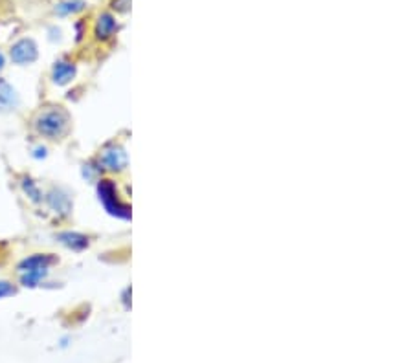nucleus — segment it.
<instances>
[{
  "label": "nucleus",
  "mask_w": 413,
  "mask_h": 363,
  "mask_svg": "<svg viewBox=\"0 0 413 363\" xmlns=\"http://www.w3.org/2000/svg\"><path fill=\"white\" fill-rule=\"evenodd\" d=\"M33 125H36V131L41 136H44V138L61 140V138L66 136L68 129H70V116L66 114L61 107H52V109L39 112Z\"/></svg>",
  "instance_id": "nucleus-1"
},
{
  "label": "nucleus",
  "mask_w": 413,
  "mask_h": 363,
  "mask_svg": "<svg viewBox=\"0 0 413 363\" xmlns=\"http://www.w3.org/2000/svg\"><path fill=\"white\" fill-rule=\"evenodd\" d=\"M97 195H100V200H102V204L110 215L119 217V219H129L131 217V210H129L127 204L119 200L118 189H116V185L110 180H102L100 182Z\"/></svg>",
  "instance_id": "nucleus-2"
},
{
  "label": "nucleus",
  "mask_w": 413,
  "mask_h": 363,
  "mask_svg": "<svg viewBox=\"0 0 413 363\" xmlns=\"http://www.w3.org/2000/svg\"><path fill=\"white\" fill-rule=\"evenodd\" d=\"M37 55H39V48H37V43L30 37L26 39H18L17 43L9 48V58L15 65L26 66L31 63L37 61Z\"/></svg>",
  "instance_id": "nucleus-3"
},
{
  "label": "nucleus",
  "mask_w": 413,
  "mask_h": 363,
  "mask_svg": "<svg viewBox=\"0 0 413 363\" xmlns=\"http://www.w3.org/2000/svg\"><path fill=\"white\" fill-rule=\"evenodd\" d=\"M100 163L103 166V169L107 171H122L127 166V154L122 147H116V145H110L107 149H103L102 156H100Z\"/></svg>",
  "instance_id": "nucleus-4"
},
{
  "label": "nucleus",
  "mask_w": 413,
  "mask_h": 363,
  "mask_svg": "<svg viewBox=\"0 0 413 363\" xmlns=\"http://www.w3.org/2000/svg\"><path fill=\"white\" fill-rule=\"evenodd\" d=\"M46 204H48V207L53 213L61 215V217L70 215L72 211V200L70 197H68V193H65L59 188L50 189L48 195H46Z\"/></svg>",
  "instance_id": "nucleus-5"
},
{
  "label": "nucleus",
  "mask_w": 413,
  "mask_h": 363,
  "mask_svg": "<svg viewBox=\"0 0 413 363\" xmlns=\"http://www.w3.org/2000/svg\"><path fill=\"white\" fill-rule=\"evenodd\" d=\"M55 264V257L50 254H36L31 255V257L22 259L21 263H18L17 270L21 271H30V270H50V266Z\"/></svg>",
  "instance_id": "nucleus-6"
},
{
  "label": "nucleus",
  "mask_w": 413,
  "mask_h": 363,
  "mask_svg": "<svg viewBox=\"0 0 413 363\" xmlns=\"http://www.w3.org/2000/svg\"><path fill=\"white\" fill-rule=\"evenodd\" d=\"M21 103L18 94L6 79L0 77V112H11Z\"/></svg>",
  "instance_id": "nucleus-7"
},
{
  "label": "nucleus",
  "mask_w": 413,
  "mask_h": 363,
  "mask_svg": "<svg viewBox=\"0 0 413 363\" xmlns=\"http://www.w3.org/2000/svg\"><path fill=\"white\" fill-rule=\"evenodd\" d=\"M116 30H118V22L110 13H102L97 17L96 26H94V36L97 40H109L110 37L114 36Z\"/></svg>",
  "instance_id": "nucleus-8"
},
{
  "label": "nucleus",
  "mask_w": 413,
  "mask_h": 363,
  "mask_svg": "<svg viewBox=\"0 0 413 363\" xmlns=\"http://www.w3.org/2000/svg\"><path fill=\"white\" fill-rule=\"evenodd\" d=\"M75 77V66L68 61H58L52 68V79L53 83L63 87V85H68L72 79Z\"/></svg>",
  "instance_id": "nucleus-9"
},
{
  "label": "nucleus",
  "mask_w": 413,
  "mask_h": 363,
  "mask_svg": "<svg viewBox=\"0 0 413 363\" xmlns=\"http://www.w3.org/2000/svg\"><path fill=\"white\" fill-rule=\"evenodd\" d=\"M58 242H61L63 246H66L68 249H74V251H81V249L88 248V239L81 233L75 232H63L55 235Z\"/></svg>",
  "instance_id": "nucleus-10"
},
{
  "label": "nucleus",
  "mask_w": 413,
  "mask_h": 363,
  "mask_svg": "<svg viewBox=\"0 0 413 363\" xmlns=\"http://www.w3.org/2000/svg\"><path fill=\"white\" fill-rule=\"evenodd\" d=\"M50 270H30V271H22L21 273V285L26 286V288H36L46 279Z\"/></svg>",
  "instance_id": "nucleus-11"
},
{
  "label": "nucleus",
  "mask_w": 413,
  "mask_h": 363,
  "mask_svg": "<svg viewBox=\"0 0 413 363\" xmlns=\"http://www.w3.org/2000/svg\"><path fill=\"white\" fill-rule=\"evenodd\" d=\"M85 8H87L85 0H65V2H59L55 6V13L61 15V17H68V15L80 13Z\"/></svg>",
  "instance_id": "nucleus-12"
},
{
  "label": "nucleus",
  "mask_w": 413,
  "mask_h": 363,
  "mask_svg": "<svg viewBox=\"0 0 413 363\" xmlns=\"http://www.w3.org/2000/svg\"><path fill=\"white\" fill-rule=\"evenodd\" d=\"M22 189H24V193H26L28 198H30L31 202L43 200V193H41V189L37 188V184L31 178L22 180Z\"/></svg>",
  "instance_id": "nucleus-13"
},
{
  "label": "nucleus",
  "mask_w": 413,
  "mask_h": 363,
  "mask_svg": "<svg viewBox=\"0 0 413 363\" xmlns=\"http://www.w3.org/2000/svg\"><path fill=\"white\" fill-rule=\"evenodd\" d=\"M15 286L9 283V281H0V299L4 298H11V296H15Z\"/></svg>",
  "instance_id": "nucleus-14"
},
{
  "label": "nucleus",
  "mask_w": 413,
  "mask_h": 363,
  "mask_svg": "<svg viewBox=\"0 0 413 363\" xmlns=\"http://www.w3.org/2000/svg\"><path fill=\"white\" fill-rule=\"evenodd\" d=\"M112 8H114L116 11H119V13H124V11H127V9L131 8V0H114V2H112Z\"/></svg>",
  "instance_id": "nucleus-15"
},
{
  "label": "nucleus",
  "mask_w": 413,
  "mask_h": 363,
  "mask_svg": "<svg viewBox=\"0 0 413 363\" xmlns=\"http://www.w3.org/2000/svg\"><path fill=\"white\" fill-rule=\"evenodd\" d=\"M4 66H6V58H4V53L0 52V72L4 70Z\"/></svg>",
  "instance_id": "nucleus-16"
}]
</instances>
